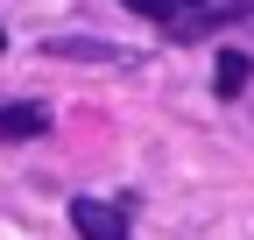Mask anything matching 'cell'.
Instances as JSON below:
<instances>
[{
	"label": "cell",
	"instance_id": "6da1fadb",
	"mask_svg": "<svg viewBox=\"0 0 254 240\" xmlns=\"http://www.w3.org/2000/svg\"><path fill=\"white\" fill-rule=\"evenodd\" d=\"M141 21H155V28H170L177 43H205L219 21H233L240 7H205V0H127Z\"/></svg>",
	"mask_w": 254,
	"mask_h": 240
},
{
	"label": "cell",
	"instance_id": "8992f818",
	"mask_svg": "<svg viewBox=\"0 0 254 240\" xmlns=\"http://www.w3.org/2000/svg\"><path fill=\"white\" fill-rule=\"evenodd\" d=\"M0 50H7V36H0Z\"/></svg>",
	"mask_w": 254,
	"mask_h": 240
},
{
	"label": "cell",
	"instance_id": "52a82bcc",
	"mask_svg": "<svg viewBox=\"0 0 254 240\" xmlns=\"http://www.w3.org/2000/svg\"><path fill=\"white\" fill-rule=\"evenodd\" d=\"M247 14H254V7H247Z\"/></svg>",
	"mask_w": 254,
	"mask_h": 240
},
{
	"label": "cell",
	"instance_id": "277c9868",
	"mask_svg": "<svg viewBox=\"0 0 254 240\" xmlns=\"http://www.w3.org/2000/svg\"><path fill=\"white\" fill-rule=\"evenodd\" d=\"M36 134H50V106H43V99L0 106V141H36Z\"/></svg>",
	"mask_w": 254,
	"mask_h": 240
},
{
	"label": "cell",
	"instance_id": "5b68a950",
	"mask_svg": "<svg viewBox=\"0 0 254 240\" xmlns=\"http://www.w3.org/2000/svg\"><path fill=\"white\" fill-rule=\"evenodd\" d=\"M247 85H254V57H247V50H219L212 92H219V99H233V92H247Z\"/></svg>",
	"mask_w": 254,
	"mask_h": 240
},
{
	"label": "cell",
	"instance_id": "7a4b0ae2",
	"mask_svg": "<svg viewBox=\"0 0 254 240\" xmlns=\"http://www.w3.org/2000/svg\"><path fill=\"white\" fill-rule=\"evenodd\" d=\"M50 64H106V71H127V64H141L134 50H120V43H92V36H50L43 43Z\"/></svg>",
	"mask_w": 254,
	"mask_h": 240
},
{
	"label": "cell",
	"instance_id": "3957f363",
	"mask_svg": "<svg viewBox=\"0 0 254 240\" xmlns=\"http://www.w3.org/2000/svg\"><path fill=\"white\" fill-rule=\"evenodd\" d=\"M71 226L85 240H127V212L106 205V198H71Z\"/></svg>",
	"mask_w": 254,
	"mask_h": 240
}]
</instances>
